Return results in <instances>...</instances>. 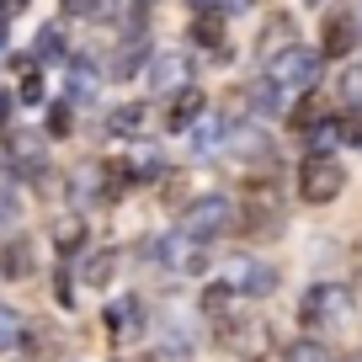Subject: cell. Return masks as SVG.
<instances>
[{
    "mask_svg": "<svg viewBox=\"0 0 362 362\" xmlns=\"http://www.w3.org/2000/svg\"><path fill=\"white\" fill-rule=\"evenodd\" d=\"M341 187H346L341 160L325 155V149H309L304 165H298V197H304V203H315V208H325V203H336V197H341Z\"/></svg>",
    "mask_w": 362,
    "mask_h": 362,
    "instance_id": "6da1fadb",
    "label": "cell"
},
{
    "mask_svg": "<svg viewBox=\"0 0 362 362\" xmlns=\"http://www.w3.org/2000/svg\"><path fill=\"white\" fill-rule=\"evenodd\" d=\"M267 75L277 80L283 90H293V96H304V90H315L320 80V48H304V43H288L283 54L267 59Z\"/></svg>",
    "mask_w": 362,
    "mask_h": 362,
    "instance_id": "7a4b0ae2",
    "label": "cell"
},
{
    "mask_svg": "<svg viewBox=\"0 0 362 362\" xmlns=\"http://www.w3.org/2000/svg\"><path fill=\"white\" fill-rule=\"evenodd\" d=\"M229 224H235V203H229L224 192H208V197H197V203L187 208V218H181V229H187V235H197V240H214V235H224Z\"/></svg>",
    "mask_w": 362,
    "mask_h": 362,
    "instance_id": "3957f363",
    "label": "cell"
},
{
    "mask_svg": "<svg viewBox=\"0 0 362 362\" xmlns=\"http://www.w3.org/2000/svg\"><path fill=\"white\" fill-rule=\"evenodd\" d=\"M160 267H170V272H181V277H197V272H208V240H197V235H170V240H160Z\"/></svg>",
    "mask_w": 362,
    "mask_h": 362,
    "instance_id": "277c9868",
    "label": "cell"
},
{
    "mask_svg": "<svg viewBox=\"0 0 362 362\" xmlns=\"http://www.w3.org/2000/svg\"><path fill=\"white\" fill-rule=\"evenodd\" d=\"M149 80H155L160 96L187 90V86H192V54H187V48H160V54L149 59Z\"/></svg>",
    "mask_w": 362,
    "mask_h": 362,
    "instance_id": "5b68a950",
    "label": "cell"
},
{
    "mask_svg": "<svg viewBox=\"0 0 362 362\" xmlns=\"http://www.w3.org/2000/svg\"><path fill=\"white\" fill-rule=\"evenodd\" d=\"M346 315V288L341 283H320L304 293V304H298V320L304 325H330V320Z\"/></svg>",
    "mask_w": 362,
    "mask_h": 362,
    "instance_id": "8992f818",
    "label": "cell"
},
{
    "mask_svg": "<svg viewBox=\"0 0 362 362\" xmlns=\"http://www.w3.org/2000/svg\"><path fill=\"white\" fill-rule=\"evenodd\" d=\"M203 117H208V96L197 86H187V90H176L165 102V134H192Z\"/></svg>",
    "mask_w": 362,
    "mask_h": 362,
    "instance_id": "52a82bcc",
    "label": "cell"
},
{
    "mask_svg": "<svg viewBox=\"0 0 362 362\" xmlns=\"http://www.w3.org/2000/svg\"><path fill=\"white\" fill-rule=\"evenodd\" d=\"M144 298H134V293H123V298H112L107 304V330H112L117 341H139L144 336Z\"/></svg>",
    "mask_w": 362,
    "mask_h": 362,
    "instance_id": "ba28073f",
    "label": "cell"
},
{
    "mask_svg": "<svg viewBox=\"0 0 362 362\" xmlns=\"http://www.w3.org/2000/svg\"><path fill=\"white\" fill-rule=\"evenodd\" d=\"M218 336H224V346L240 351V357H261V351H267V325H261V320H224Z\"/></svg>",
    "mask_w": 362,
    "mask_h": 362,
    "instance_id": "9c48e42d",
    "label": "cell"
},
{
    "mask_svg": "<svg viewBox=\"0 0 362 362\" xmlns=\"http://www.w3.org/2000/svg\"><path fill=\"white\" fill-rule=\"evenodd\" d=\"M155 123V107L149 102H123L107 112V134L112 139H144V128Z\"/></svg>",
    "mask_w": 362,
    "mask_h": 362,
    "instance_id": "30bf717a",
    "label": "cell"
},
{
    "mask_svg": "<svg viewBox=\"0 0 362 362\" xmlns=\"http://www.w3.org/2000/svg\"><path fill=\"white\" fill-rule=\"evenodd\" d=\"M192 43L197 48H214V59L224 64L229 59V37H224V11H197L192 16Z\"/></svg>",
    "mask_w": 362,
    "mask_h": 362,
    "instance_id": "8fae6325",
    "label": "cell"
},
{
    "mask_svg": "<svg viewBox=\"0 0 362 362\" xmlns=\"http://www.w3.org/2000/svg\"><path fill=\"white\" fill-rule=\"evenodd\" d=\"M11 160H16V176H27V181L43 176V144H37V134H22V128H16L11 134Z\"/></svg>",
    "mask_w": 362,
    "mask_h": 362,
    "instance_id": "7c38bea8",
    "label": "cell"
},
{
    "mask_svg": "<svg viewBox=\"0 0 362 362\" xmlns=\"http://www.w3.org/2000/svg\"><path fill=\"white\" fill-rule=\"evenodd\" d=\"M139 64H144V27H128V37L112 54V75L128 80V75H139Z\"/></svg>",
    "mask_w": 362,
    "mask_h": 362,
    "instance_id": "4fadbf2b",
    "label": "cell"
},
{
    "mask_svg": "<svg viewBox=\"0 0 362 362\" xmlns=\"http://www.w3.org/2000/svg\"><path fill=\"white\" fill-rule=\"evenodd\" d=\"M240 293H245L240 283H208L203 288V315L208 320H229V315H235V304H240Z\"/></svg>",
    "mask_w": 362,
    "mask_h": 362,
    "instance_id": "5bb4252c",
    "label": "cell"
},
{
    "mask_svg": "<svg viewBox=\"0 0 362 362\" xmlns=\"http://www.w3.org/2000/svg\"><path fill=\"white\" fill-rule=\"evenodd\" d=\"M229 128H235V123H229L224 112H208L203 123L192 128V149H197V155H208V149H224V144H229Z\"/></svg>",
    "mask_w": 362,
    "mask_h": 362,
    "instance_id": "9a60e30c",
    "label": "cell"
},
{
    "mask_svg": "<svg viewBox=\"0 0 362 362\" xmlns=\"http://www.w3.org/2000/svg\"><path fill=\"white\" fill-rule=\"evenodd\" d=\"M288 43H298V37H293V16H272V22L261 27V37H256V54L272 59V54H283Z\"/></svg>",
    "mask_w": 362,
    "mask_h": 362,
    "instance_id": "2e32d148",
    "label": "cell"
},
{
    "mask_svg": "<svg viewBox=\"0 0 362 362\" xmlns=\"http://www.w3.org/2000/svg\"><path fill=\"white\" fill-rule=\"evenodd\" d=\"M320 128H325V102H320L315 90H304V96H298V107H293V134L315 139Z\"/></svg>",
    "mask_w": 362,
    "mask_h": 362,
    "instance_id": "e0dca14e",
    "label": "cell"
},
{
    "mask_svg": "<svg viewBox=\"0 0 362 362\" xmlns=\"http://www.w3.org/2000/svg\"><path fill=\"white\" fill-rule=\"evenodd\" d=\"M240 288H245L250 298H267L272 288H277V272L267 267V261H240V277H235Z\"/></svg>",
    "mask_w": 362,
    "mask_h": 362,
    "instance_id": "ac0fdd59",
    "label": "cell"
},
{
    "mask_svg": "<svg viewBox=\"0 0 362 362\" xmlns=\"http://www.w3.org/2000/svg\"><path fill=\"white\" fill-rule=\"evenodd\" d=\"M69 197H75V203H96V197H107V165L75 170V181H69Z\"/></svg>",
    "mask_w": 362,
    "mask_h": 362,
    "instance_id": "d6986e66",
    "label": "cell"
},
{
    "mask_svg": "<svg viewBox=\"0 0 362 362\" xmlns=\"http://www.w3.org/2000/svg\"><path fill=\"white\" fill-rule=\"evenodd\" d=\"M351 37H362V27L351 22V16H325V37H320V43H325V54H346Z\"/></svg>",
    "mask_w": 362,
    "mask_h": 362,
    "instance_id": "ffe728a7",
    "label": "cell"
},
{
    "mask_svg": "<svg viewBox=\"0 0 362 362\" xmlns=\"http://www.w3.org/2000/svg\"><path fill=\"white\" fill-rule=\"evenodd\" d=\"M64 54V22H43L33 37V64H48V59Z\"/></svg>",
    "mask_w": 362,
    "mask_h": 362,
    "instance_id": "44dd1931",
    "label": "cell"
},
{
    "mask_svg": "<svg viewBox=\"0 0 362 362\" xmlns=\"http://www.w3.org/2000/svg\"><path fill=\"white\" fill-rule=\"evenodd\" d=\"M96 102V69L90 64H69V107H90Z\"/></svg>",
    "mask_w": 362,
    "mask_h": 362,
    "instance_id": "7402d4cb",
    "label": "cell"
},
{
    "mask_svg": "<svg viewBox=\"0 0 362 362\" xmlns=\"http://www.w3.org/2000/svg\"><path fill=\"white\" fill-rule=\"evenodd\" d=\"M54 245H59L64 261H75L80 245H86V218H59V224H54Z\"/></svg>",
    "mask_w": 362,
    "mask_h": 362,
    "instance_id": "603a6c76",
    "label": "cell"
},
{
    "mask_svg": "<svg viewBox=\"0 0 362 362\" xmlns=\"http://www.w3.org/2000/svg\"><path fill=\"white\" fill-rule=\"evenodd\" d=\"M112 272H117V256L112 250H96V256H86V267H80V283L86 288H107Z\"/></svg>",
    "mask_w": 362,
    "mask_h": 362,
    "instance_id": "cb8c5ba5",
    "label": "cell"
},
{
    "mask_svg": "<svg viewBox=\"0 0 362 362\" xmlns=\"http://www.w3.org/2000/svg\"><path fill=\"white\" fill-rule=\"evenodd\" d=\"M0 272H6V277H33V245H27V240H11V245L0 250Z\"/></svg>",
    "mask_w": 362,
    "mask_h": 362,
    "instance_id": "d4e9b609",
    "label": "cell"
},
{
    "mask_svg": "<svg viewBox=\"0 0 362 362\" xmlns=\"http://www.w3.org/2000/svg\"><path fill=\"white\" fill-rule=\"evenodd\" d=\"M336 102L341 107H362V64H346L336 75Z\"/></svg>",
    "mask_w": 362,
    "mask_h": 362,
    "instance_id": "484cf974",
    "label": "cell"
},
{
    "mask_svg": "<svg viewBox=\"0 0 362 362\" xmlns=\"http://www.w3.org/2000/svg\"><path fill=\"white\" fill-rule=\"evenodd\" d=\"M277 90H283V86H277V80H256V86H245V96H250V107H256V112H277V107H283V96H277Z\"/></svg>",
    "mask_w": 362,
    "mask_h": 362,
    "instance_id": "4316f807",
    "label": "cell"
},
{
    "mask_svg": "<svg viewBox=\"0 0 362 362\" xmlns=\"http://www.w3.org/2000/svg\"><path fill=\"white\" fill-rule=\"evenodd\" d=\"M27 341V320L11 304H0V346H22Z\"/></svg>",
    "mask_w": 362,
    "mask_h": 362,
    "instance_id": "83f0119b",
    "label": "cell"
},
{
    "mask_svg": "<svg viewBox=\"0 0 362 362\" xmlns=\"http://www.w3.org/2000/svg\"><path fill=\"white\" fill-rule=\"evenodd\" d=\"M69 134H75V107L69 102L48 107V139H69Z\"/></svg>",
    "mask_w": 362,
    "mask_h": 362,
    "instance_id": "f1b7e54d",
    "label": "cell"
},
{
    "mask_svg": "<svg viewBox=\"0 0 362 362\" xmlns=\"http://www.w3.org/2000/svg\"><path fill=\"white\" fill-rule=\"evenodd\" d=\"M288 362H330V351L320 346V341H293V346H288Z\"/></svg>",
    "mask_w": 362,
    "mask_h": 362,
    "instance_id": "f546056e",
    "label": "cell"
},
{
    "mask_svg": "<svg viewBox=\"0 0 362 362\" xmlns=\"http://www.w3.org/2000/svg\"><path fill=\"white\" fill-rule=\"evenodd\" d=\"M16 96H22V102H43V96H48V90H43V69H37V64H27L22 90H16Z\"/></svg>",
    "mask_w": 362,
    "mask_h": 362,
    "instance_id": "4dcf8cb0",
    "label": "cell"
},
{
    "mask_svg": "<svg viewBox=\"0 0 362 362\" xmlns=\"http://www.w3.org/2000/svg\"><path fill=\"white\" fill-rule=\"evenodd\" d=\"M16 214H22V197H16V187H6V181H0V224H11Z\"/></svg>",
    "mask_w": 362,
    "mask_h": 362,
    "instance_id": "1f68e13d",
    "label": "cell"
},
{
    "mask_svg": "<svg viewBox=\"0 0 362 362\" xmlns=\"http://www.w3.org/2000/svg\"><path fill=\"white\" fill-rule=\"evenodd\" d=\"M64 6V16H96L102 11V0H59Z\"/></svg>",
    "mask_w": 362,
    "mask_h": 362,
    "instance_id": "d6a6232c",
    "label": "cell"
},
{
    "mask_svg": "<svg viewBox=\"0 0 362 362\" xmlns=\"http://www.w3.org/2000/svg\"><path fill=\"white\" fill-rule=\"evenodd\" d=\"M16 102H22V96H6V90H0V128H6V117H11Z\"/></svg>",
    "mask_w": 362,
    "mask_h": 362,
    "instance_id": "836d02e7",
    "label": "cell"
},
{
    "mask_svg": "<svg viewBox=\"0 0 362 362\" xmlns=\"http://www.w3.org/2000/svg\"><path fill=\"white\" fill-rule=\"evenodd\" d=\"M16 11H27V0H0V16H16Z\"/></svg>",
    "mask_w": 362,
    "mask_h": 362,
    "instance_id": "e575fe53",
    "label": "cell"
},
{
    "mask_svg": "<svg viewBox=\"0 0 362 362\" xmlns=\"http://www.w3.org/2000/svg\"><path fill=\"white\" fill-rule=\"evenodd\" d=\"M6 43H11V27H6V16H0V54H6Z\"/></svg>",
    "mask_w": 362,
    "mask_h": 362,
    "instance_id": "d590c367",
    "label": "cell"
},
{
    "mask_svg": "<svg viewBox=\"0 0 362 362\" xmlns=\"http://www.w3.org/2000/svg\"><path fill=\"white\" fill-rule=\"evenodd\" d=\"M250 0H224V6H218V11H245Z\"/></svg>",
    "mask_w": 362,
    "mask_h": 362,
    "instance_id": "8d00e7d4",
    "label": "cell"
},
{
    "mask_svg": "<svg viewBox=\"0 0 362 362\" xmlns=\"http://www.w3.org/2000/svg\"><path fill=\"white\" fill-rule=\"evenodd\" d=\"M192 6H197V11H208V6H214V11H218V6H224V0H192Z\"/></svg>",
    "mask_w": 362,
    "mask_h": 362,
    "instance_id": "74e56055",
    "label": "cell"
},
{
    "mask_svg": "<svg viewBox=\"0 0 362 362\" xmlns=\"http://www.w3.org/2000/svg\"><path fill=\"white\" fill-rule=\"evenodd\" d=\"M304 6H320V0H304Z\"/></svg>",
    "mask_w": 362,
    "mask_h": 362,
    "instance_id": "f35d334b",
    "label": "cell"
},
{
    "mask_svg": "<svg viewBox=\"0 0 362 362\" xmlns=\"http://www.w3.org/2000/svg\"><path fill=\"white\" fill-rule=\"evenodd\" d=\"M0 165H6V155H0Z\"/></svg>",
    "mask_w": 362,
    "mask_h": 362,
    "instance_id": "ab89813d",
    "label": "cell"
},
{
    "mask_svg": "<svg viewBox=\"0 0 362 362\" xmlns=\"http://www.w3.org/2000/svg\"><path fill=\"white\" fill-rule=\"evenodd\" d=\"M357 27H362V16H357Z\"/></svg>",
    "mask_w": 362,
    "mask_h": 362,
    "instance_id": "60d3db41",
    "label": "cell"
}]
</instances>
